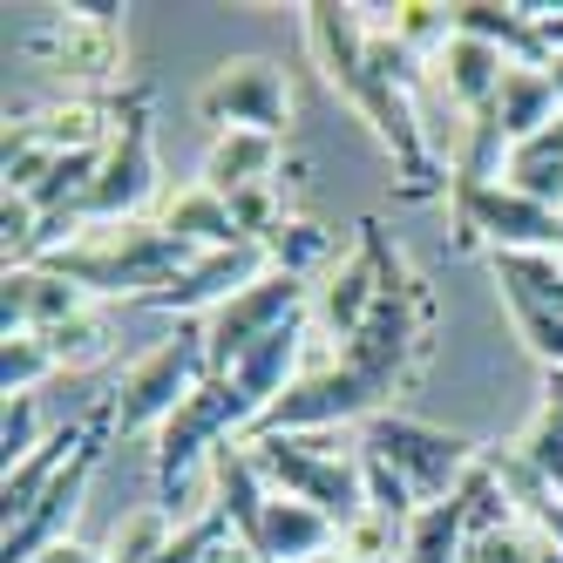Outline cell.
<instances>
[{"label": "cell", "instance_id": "cell-13", "mask_svg": "<svg viewBox=\"0 0 563 563\" xmlns=\"http://www.w3.org/2000/svg\"><path fill=\"white\" fill-rule=\"evenodd\" d=\"M123 8H62V14H42L27 34H21V48L34 62H48L62 68L68 82H115L123 75V21H115Z\"/></svg>", "mask_w": 563, "mask_h": 563}, {"label": "cell", "instance_id": "cell-29", "mask_svg": "<svg viewBox=\"0 0 563 563\" xmlns=\"http://www.w3.org/2000/svg\"><path fill=\"white\" fill-rule=\"evenodd\" d=\"M62 367H55V353H48V340L42 333H8L0 340V394H34L42 380H55Z\"/></svg>", "mask_w": 563, "mask_h": 563}, {"label": "cell", "instance_id": "cell-6", "mask_svg": "<svg viewBox=\"0 0 563 563\" xmlns=\"http://www.w3.org/2000/svg\"><path fill=\"white\" fill-rule=\"evenodd\" d=\"M360 449L380 455L400 482H408L421 509L449 503L462 482L482 468V455H489V449H475L468 434H449V428L415 421V415H394V408H387V415H374L367 428H360Z\"/></svg>", "mask_w": 563, "mask_h": 563}, {"label": "cell", "instance_id": "cell-34", "mask_svg": "<svg viewBox=\"0 0 563 563\" xmlns=\"http://www.w3.org/2000/svg\"><path fill=\"white\" fill-rule=\"evenodd\" d=\"M543 408L563 421V367H543Z\"/></svg>", "mask_w": 563, "mask_h": 563}, {"label": "cell", "instance_id": "cell-21", "mask_svg": "<svg viewBox=\"0 0 563 563\" xmlns=\"http://www.w3.org/2000/svg\"><path fill=\"white\" fill-rule=\"evenodd\" d=\"M278 136L265 130H218L211 150H205V177L197 184H211L218 197H238V190H258V184H278Z\"/></svg>", "mask_w": 563, "mask_h": 563}, {"label": "cell", "instance_id": "cell-35", "mask_svg": "<svg viewBox=\"0 0 563 563\" xmlns=\"http://www.w3.org/2000/svg\"><path fill=\"white\" fill-rule=\"evenodd\" d=\"M522 150H537V156H563V109H556V123H550L537 143H522Z\"/></svg>", "mask_w": 563, "mask_h": 563}, {"label": "cell", "instance_id": "cell-28", "mask_svg": "<svg viewBox=\"0 0 563 563\" xmlns=\"http://www.w3.org/2000/svg\"><path fill=\"white\" fill-rule=\"evenodd\" d=\"M42 340H48V353H55V367L82 374V367H96V360L115 353V319L89 306L82 319H68V327H55V333H42Z\"/></svg>", "mask_w": 563, "mask_h": 563}, {"label": "cell", "instance_id": "cell-36", "mask_svg": "<svg viewBox=\"0 0 563 563\" xmlns=\"http://www.w3.org/2000/svg\"><path fill=\"white\" fill-rule=\"evenodd\" d=\"M543 68H550V89H556V102H563V48H556V55H550Z\"/></svg>", "mask_w": 563, "mask_h": 563}, {"label": "cell", "instance_id": "cell-3", "mask_svg": "<svg viewBox=\"0 0 563 563\" xmlns=\"http://www.w3.org/2000/svg\"><path fill=\"white\" fill-rule=\"evenodd\" d=\"M190 258L197 252L177 245L156 218H123V224H82L42 265L62 272V278H75L89 299H130V306H143L150 292H164Z\"/></svg>", "mask_w": 563, "mask_h": 563}, {"label": "cell", "instance_id": "cell-11", "mask_svg": "<svg viewBox=\"0 0 563 563\" xmlns=\"http://www.w3.org/2000/svg\"><path fill=\"white\" fill-rule=\"evenodd\" d=\"M387 252H394V238L374 224V218H360V238H353V252H340L327 272L312 278V333H327V340H353L360 327L374 319L380 306V278H387Z\"/></svg>", "mask_w": 563, "mask_h": 563}, {"label": "cell", "instance_id": "cell-1", "mask_svg": "<svg viewBox=\"0 0 563 563\" xmlns=\"http://www.w3.org/2000/svg\"><path fill=\"white\" fill-rule=\"evenodd\" d=\"M434 353V292L428 278L387 252V278H380V306L333 360L306 367L286 394L258 415L252 434H333L346 421L367 428L374 415H387L394 394H408Z\"/></svg>", "mask_w": 563, "mask_h": 563}, {"label": "cell", "instance_id": "cell-20", "mask_svg": "<svg viewBox=\"0 0 563 563\" xmlns=\"http://www.w3.org/2000/svg\"><path fill=\"white\" fill-rule=\"evenodd\" d=\"M89 434H96V408L89 415H75V421H62V428H48V441H42V449H34L27 462H14L8 468V482H0V503H8V522H21L34 503H42V489H48V482L75 462V455H82L89 449Z\"/></svg>", "mask_w": 563, "mask_h": 563}, {"label": "cell", "instance_id": "cell-27", "mask_svg": "<svg viewBox=\"0 0 563 563\" xmlns=\"http://www.w3.org/2000/svg\"><path fill=\"white\" fill-rule=\"evenodd\" d=\"M462 563H563V550L550 537H537L530 522H496V530H475Z\"/></svg>", "mask_w": 563, "mask_h": 563}, {"label": "cell", "instance_id": "cell-32", "mask_svg": "<svg viewBox=\"0 0 563 563\" xmlns=\"http://www.w3.org/2000/svg\"><path fill=\"white\" fill-rule=\"evenodd\" d=\"M516 319V340L530 346L543 367H563V312H543V306H509Z\"/></svg>", "mask_w": 563, "mask_h": 563}, {"label": "cell", "instance_id": "cell-7", "mask_svg": "<svg viewBox=\"0 0 563 563\" xmlns=\"http://www.w3.org/2000/svg\"><path fill=\"white\" fill-rule=\"evenodd\" d=\"M211 380V353H205V327H184L164 346H150L136 367L123 374V387L109 394L115 408V434H136V428H164L184 400Z\"/></svg>", "mask_w": 563, "mask_h": 563}, {"label": "cell", "instance_id": "cell-8", "mask_svg": "<svg viewBox=\"0 0 563 563\" xmlns=\"http://www.w3.org/2000/svg\"><path fill=\"white\" fill-rule=\"evenodd\" d=\"M156 197V136H150V96L130 89L123 115H115V136L102 143V170L96 190L82 205V224H123L143 218V205Z\"/></svg>", "mask_w": 563, "mask_h": 563}, {"label": "cell", "instance_id": "cell-10", "mask_svg": "<svg viewBox=\"0 0 563 563\" xmlns=\"http://www.w3.org/2000/svg\"><path fill=\"white\" fill-rule=\"evenodd\" d=\"M197 123L218 130H265V136H286L292 123V75L265 62V55H238L224 68L205 75V89H197Z\"/></svg>", "mask_w": 563, "mask_h": 563}, {"label": "cell", "instance_id": "cell-22", "mask_svg": "<svg viewBox=\"0 0 563 563\" xmlns=\"http://www.w3.org/2000/svg\"><path fill=\"white\" fill-rule=\"evenodd\" d=\"M556 89H550V68L543 62H509V75H503V89H496V102H489V115L503 123V136L522 150V143H537L550 123H556Z\"/></svg>", "mask_w": 563, "mask_h": 563}, {"label": "cell", "instance_id": "cell-12", "mask_svg": "<svg viewBox=\"0 0 563 563\" xmlns=\"http://www.w3.org/2000/svg\"><path fill=\"white\" fill-rule=\"evenodd\" d=\"M312 306V278L292 272H265L252 278L238 299H224L218 312H205V353H211V374H231L258 340H272L286 319H299Z\"/></svg>", "mask_w": 563, "mask_h": 563}, {"label": "cell", "instance_id": "cell-37", "mask_svg": "<svg viewBox=\"0 0 563 563\" xmlns=\"http://www.w3.org/2000/svg\"><path fill=\"white\" fill-rule=\"evenodd\" d=\"M312 563H353V556H346V550H340V543H333V550H319V556H312Z\"/></svg>", "mask_w": 563, "mask_h": 563}, {"label": "cell", "instance_id": "cell-14", "mask_svg": "<svg viewBox=\"0 0 563 563\" xmlns=\"http://www.w3.org/2000/svg\"><path fill=\"white\" fill-rule=\"evenodd\" d=\"M109 434H115V408H109V394H102V400H96V434H89V449L48 482L42 503H34L21 522H8V537H0V563H34V556H48L55 543H68V522H75V509H82V489H89V475H96V462H102V449H109Z\"/></svg>", "mask_w": 563, "mask_h": 563}, {"label": "cell", "instance_id": "cell-23", "mask_svg": "<svg viewBox=\"0 0 563 563\" xmlns=\"http://www.w3.org/2000/svg\"><path fill=\"white\" fill-rule=\"evenodd\" d=\"M156 224H164L177 245H190V252H231V245H245V238H238L231 205H224L211 184H184V190H170L164 211H156Z\"/></svg>", "mask_w": 563, "mask_h": 563}, {"label": "cell", "instance_id": "cell-26", "mask_svg": "<svg viewBox=\"0 0 563 563\" xmlns=\"http://www.w3.org/2000/svg\"><path fill=\"white\" fill-rule=\"evenodd\" d=\"M177 530H184V522H177L164 503H143V509H130L123 522H115V537H109V563H156V556L177 543Z\"/></svg>", "mask_w": 563, "mask_h": 563}, {"label": "cell", "instance_id": "cell-2", "mask_svg": "<svg viewBox=\"0 0 563 563\" xmlns=\"http://www.w3.org/2000/svg\"><path fill=\"white\" fill-rule=\"evenodd\" d=\"M306 14V48L319 62V75L346 96V109L380 136V150L394 156L400 170V190L415 197H434L441 190V164H434V143H428V123H421V82H428V62L408 55L394 34L374 21V8H333V0H312Z\"/></svg>", "mask_w": 563, "mask_h": 563}, {"label": "cell", "instance_id": "cell-30", "mask_svg": "<svg viewBox=\"0 0 563 563\" xmlns=\"http://www.w3.org/2000/svg\"><path fill=\"white\" fill-rule=\"evenodd\" d=\"M340 550L353 563H400V556H408V522L367 509L360 522H346V530H340Z\"/></svg>", "mask_w": 563, "mask_h": 563}, {"label": "cell", "instance_id": "cell-16", "mask_svg": "<svg viewBox=\"0 0 563 563\" xmlns=\"http://www.w3.org/2000/svg\"><path fill=\"white\" fill-rule=\"evenodd\" d=\"M89 312V292L48 265H8L0 278V327L8 333H55Z\"/></svg>", "mask_w": 563, "mask_h": 563}, {"label": "cell", "instance_id": "cell-38", "mask_svg": "<svg viewBox=\"0 0 563 563\" xmlns=\"http://www.w3.org/2000/svg\"><path fill=\"white\" fill-rule=\"evenodd\" d=\"M34 563H55V556H34Z\"/></svg>", "mask_w": 563, "mask_h": 563}, {"label": "cell", "instance_id": "cell-15", "mask_svg": "<svg viewBox=\"0 0 563 563\" xmlns=\"http://www.w3.org/2000/svg\"><path fill=\"white\" fill-rule=\"evenodd\" d=\"M272 272V258H265V245H231V252H197L164 292H150L143 306L150 312H218L224 299H238L252 286V278H265Z\"/></svg>", "mask_w": 563, "mask_h": 563}, {"label": "cell", "instance_id": "cell-33", "mask_svg": "<svg viewBox=\"0 0 563 563\" xmlns=\"http://www.w3.org/2000/svg\"><path fill=\"white\" fill-rule=\"evenodd\" d=\"M42 441H48V434H42V415H34V394H14V400H8V421H0V449H8V468L27 462Z\"/></svg>", "mask_w": 563, "mask_h": 563}, {"label": "cell", "instance_id": "cell-25", "mask_svg": "<svg viewBox=\"0 0 563 563\" xmlns=\"http://www.w3.org/2000/svg\"><path fill=\"white\" fill-rule=\"evenodd\" d=\"M489 468H496V482H503L516 522H530L537 537H550V543L563 550V489H550L537 468H522L516 449H489Z\"/></svg>", "mask_w": 563, "mask_h": 563}, {"label": "cell", "instance_id": "cell-31", "mask_svg": "<svg viewBox=\"0 0 563 563\" xmlns=\"http://www.w3.org/2000/svg\"><path fill=\"white\" fill-rule=\"evenodd\" d=\"M516 462L537 468L550 489H563V421H556L550 408H537V421L516 434Z\"/></svg>", "mask_w": 563, "mask_h": 563}, {"label": "cell", "instance_id": "cell-9", "mask_svg": "<svg viewBox=\"0 0 563 563\" xmlns=\"http://www.w3.org/2000/svg\"><path fill=\"white\" fill-rule=\"evenodd\" d=\"M455 218V252H563V211L522 197L516 184H489V190H462L449 197Z\"/></svg>", "mask_w": 563, "mask_h": 563}, {"label": "cell", "instance_id": "cell-4", "mask_svg": "<svg viewBox=\"0 0 563 563\" xmlns=\"http://www.w3.org/2000/svg\"><path fill=\"white\" fill-rule=\"evenodd\" d=\"M245 449L265 475L272 496L312 503L319 516H333L340 530L367 516V468H360V441L340 449L333 434H245Z\"/></svg>", "mask_w": 563, "mask_h": 563}, {"label": "cell", "instance_id": "cell-39", "mask_svg": "<svg viewBox=\"0 0 563 563\" xmlns=\"http://www.w3.org/2000/svg\"><path fill=\"white\" fill-rule=\"evenodd\" d=\"M245 563H252V556H245Z\"/></svg>", "mask_w": 563, "mask_h": 563}, {"label": "cell", "instance_id": "cell-5", "mask_svg": "<svg viewBox=\"0 0 563 563\" xmlns=\"http://www.w3.org/2000/svg\"><path fill=\"white\" fill-rule=\"evenodd\" d=\"M258 428V415H252V400L231 387V374H211L205 387H197L184 408L156 428V503H164L170 516H177V496H184V475L197 468V462H211L224 441H245Z\"/></svg>", "mask_w": 563, "mask_h": 563}, {"label": "cell", "instance_id": "cell-24", "mask_svg": "<svg viewBox=\"0 0 563 563\" xmlns=\"http://www.w3.org/2000/svg\"><path fill=\"white\" fill-rule=\"evenodd\" d=\"M449 21H455V34H475V42L503 48L509 62H543L537 14L522 8V0H455Z\"/></svg>", "mask_w": 563, "mask_h": 563}, {"label": "cell", "instance_id": "cell-18", "mask_svg": "<svg viewBox=\"0 0 563 563\" xmlns=\"http://www.w3.org/2000/svg\"><path fill=\"white\" fill-rule=\"evenodd\" d=\"M333 543H340L333 516H319L312 503H292V496H272L265 516H258V530H252V543L238 556H252V563H312Z\"/></svg>", "mask_w": 563, "mask_h": 563}, {"label": "cell", "instance_id": "cell-17", "mask_svg": "<svg viewBox=\"0 0 563 563\" xmlns=\"http://www.w3.org/2000/svg\"><path fill=\"white\" fill-rule=\"evenodd\" d=\"M503 75H509V55L489 48V42H475V34H449V42L428 55L434 96L449 102V109H462V115H482V109H489L496 89H503Z\"/></svg>", "mask_w": 563, "mask_h": 563}, {"label": "cell", "instance_id": "cell-19", "mask_svg": "<svg viewBox=\"0 0 563 563\" xmlns=\"http://www.w3.org/2000/svg\"><path fill=\"white\" fill-rule=\"evenodd\" d=\"M306 340H312V312L286 319V327H278L272 340H258V346H252V353L231 367V387L252 400V415H265L272 400H278V394H286V387L306 374V367H299V360H306Z\"/></svg>", "mask_w": 563, "mask_h": 563}]
</instances>
